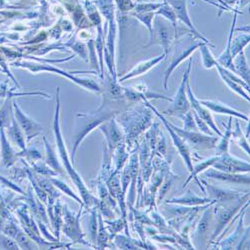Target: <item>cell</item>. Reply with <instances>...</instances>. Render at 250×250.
Listing matches in <instances>:
<instances>
[{"label": "cell", "instance_id": "obj_1", "mask_svg": "<svg viewBox=\"0 0 250 250\" xmlns=\"http://www.w3.org/2000/svg\"><path fill=\"white\" fill-rule=\"evenodd\" d=\"M57 105H56V110H55V116H54V122H53V130H54V134H55V141H56V146L58 149V153L60 156V159L63 163L64 168L67 172V174L70 176V178L72 179V181L74 182V184L77 186V188L82 196L83 201L85 202L86 206H90L93 202H95V198L92 196V194L90 193V191L88 190V188L86 187L85 183L83 182L82 178L80 177V175L77 173V171L74 169V167L72 166L67 150H66V146L65 143L63 141V137H62L61 134V130H60V124H59V98H58V94H57Z\"/></svg>", "mask_w": 250, "mask_h": 250}, {"label": "cell", "instance_id": "obj_2", "mask_svg": "<svg viewBox=\"0 0 250 250\" xmlns=\"http://www.w3.org/2000/svg\"><path fill=\"white\" fill-rule=\"evenodd\" d=\"M128 147L131 148L136 139L152 125L150 110H136L121 117L119 120Z\"/></svg>", "mask_w": 250, "mask_h": 250}, {"label": "cell", "instance_id": "obj_3", "mask_svg": "<svg viewBox=\"0 0 250 250\" xmlns=\"http://www.w3.org/2000/svg\"><path fill=\"white\" fill-rule=\"evenodd\" d=\"M249 202V191H246L238 200L233 201L228 204L214 203L213 207V218L215 219L214 229L212 230L210 236V243H214V241L218 238V236L222 233L226 225L231 223L235 218L237 212L241 209L242 206Z\"/></svg>", "mask_w": 250, "mask_h": 250}, {"label": "cell", "instance_id": "obj_4", "mask_svg": "<svg viewBox=\"0 0 250 250\" xmlns=\"http://www.w3.org/2000/svg\"><path fill=\"white\" fill-rule=\"evenodd\" d=\"M116 112L111 110H104L102 112H97L91 115H79V124L75 128V134L73 138V158L79 144L86 137V135L89 132H91L94 128L99 126L101 123H104L111 118H114Z\"/></svg>", "mask_w": 250, "mask_h": 250}, {"label": "cell", "instance_id": "obj_5", "mask_svg": "<svg viewBox=\"0 0 250 250\" xmlns=\"http://www.w3.org/2000/svg\"><path fill=\"white\" fill-rule=\"evenodd\" d=\"M191 65H192V59L190 58L188 66H187V70L183 74L182 81L178 87V90L171 100V105L168 109H166L164 111L165 114H168L170 116H177L181 118L183 114H185L187 111H189L191 109L188 97H187V91H186V85H187V82L189 80Z\"/></svg>", "mask_w": 250, "mask_h": 250}, {"label": "cell", "instance_id": "obj_6", "mask_svg": "<svg viewBox=\"0 0 250 250\" xmlns=\"http://www.w3.org/2000/svg\"><path fill=\"white\" fill-rule=\"evenodd\" d=\"M144 102L145 104H146V106L149 107V109L154 112L158 118L162 121V123L164 124V126L166 128V130L168 131L170 137H171V140L173 142V145L175 146V148L177 149V152L179 153V155L181 156L184 164L186 165L187 169H188V171L190 172L192 170V167H193V163H192V157H191V152H190V148L188 145H187V143L179 136V134L171 127L170 125V121H168L167 119H166L162 114H160L156 108L154 106H152L151 104L149 102L146 101V99H144Z\"/></svg>", "mask_w": 250, "mask_h": 250}, {"label": "cell", "instance_id": "obj_7", "mask_svg": "<svg viewBox=\"0 0 250 250\" xmlns=\"http://www.w3.org/2000/svg\"><path fill=\"white\" fill-rule=\"evenodd\" d=\"M171 127L179 134V136L187 143L188 146H191L194 149L198 150H208L213 149L219 139L216 135H208L200 131H188L183 128L175 126L170 122Z\"/></svg>", "mask_w": 250, "mask_h": 250}, {"label": "cell", "instance_id": "obj_8", "mask_svg": "<svg viewBox=\"0 0 250 250\" xmlns=\"http://www.w3.org/2000/svg\"><path fill=\"white\" fill-rule=\"evenodd\" d=\"M249 205V202L245 203L239 212V221L237 223V226L235 230L229 236H227L225 239H222L218 242V246L220 249H242L243 243L246 242L247 237L249 235V226L244 228L243 220L246 208Z\"/></svg>", "mask_w": 250, "mask_h": 250}, {"label": "cell", "instance_id": "obj_9", "mask_svg": "<svg viewBox=\"0 0 250 250\" xmlns=\"http://www.w3.org/2000/svg\"><path fill=\"white\" fill-rule=\"evenodd\" d=\"M211 167L229 173H249L250 171L249 162L237 158L229 152L219 155Z\"/></svg>", "mask_w": 250, "mask_h": 250}, {"label": "cell", "instance_id": "obj_10", "mask_svg": "<svg viewBox=\"0 0 250 250\" xmlns=\"http://www.w3.org/2000/svg\"><path fill=\"white\" fill-rule=\"evenodd\" d=\"M203 185L206 187V193H208V197L213 200L215 203L221 204H228L233 201L238 200L245 192L231 189V188H224V187H219L212 185L210 183L202 180Z\"/></svg>", "mask_w": 250, "mask_h": 250}, {"label": "cell", "instance_id": "obj_11", "mask_svg": "<svg viewBox=\"0 0 250 250\" xmlns=\"http://www.w3.org/2000/svg\"><path fill=\"white\" fill-rule=\"evenodd\" d=\"M186 91H187V97H188L189 103H190V108L193 112H195L201 119H203L207 124L208 126L210 127V129L218 136L220 137L222 132L221 130L218 128V126L216 125L214 118L211 114V111L209 109H207L205 106H203L202 104L200 103L199 99H197L195 97V95L193 94L192 88L190 87L189 84V80L187 82V85H186Z\"/></svg>", "mask_w": 250, "mask_h": 250}, {"label": "cell", "instance_id": "obj_12", "mask_svg": "<svg viewBox=\"0 0 250 250\" xmlns=\"http://www.w3.org/2000/svg\"><path fill=\"white\" fill-rule=\"evenodd\" d=\"M206 178L219 180L225 183H235V184H249L250 179L247 173H229L217 170L213 167H209L204 171Z\"/></svg>", "mask_w": 250, "mask_h": 250}, {"label": "cell", "instance_id": "obj_13", "mask_svg": "<svg viewBox=\"0 0 250 250\" xmlns=\"http://www.w3.org/2000/svg\"><path fill=\"white\" fill-rule=\"evenodd\" d=\"M99 129L104 133V135H105L107 139L110 152L114 151V149L118 146V145L124 141V136L117 123L115 122L114 118L107 120V123L103 124L102 126H100Z\"/></svg>", "mask_w": 250, "mask_h": 250}, {"label": "cell", "instance_id": "obj_14", "mask_svg": "<svg viewBox=\"0 0 250 250\" xmlns=\"http://www.w3.org/2000/svg\"><path fill=\"white\" fill-rule=\"evenodd\" d=\"M200 103L202 104L203 106H205L207 109H209L210 111L217 113V114H225V115H229L232 117H236L238 119L244 120L246 122H249V117L245 114H243L242 112L233 109L232 107L227 106L226 104L217 101V100H210V99H201L199 100Z\"/></svg>", "mask_w": 250, "mask_h": 250}, {"label": "cell", "instance_id": "obj_15", "mask_svg": "<svg viewBox=\"0 0 250 250\" xmlns=\"http://www.w3.org/2000/svg\"><path fill=\"white\" fill-rule=\"evenodd\" d=\"M202 43L203 42H201V41H200V42H194L193 44L191 43L189 45H187L186 47H183L178 53H176L173 56V58H172V60L170 62V64L168 65L167 69L165 70V73H164V89H167L168 79H169L170 75L172 74V72L174 71V69L181 63V62L185 58H187L189 55H191L195 51V49L198 48Z\"/></svg>", "mask_w": 250, "mask_h": 250}, {"label": "cell", "instance_id": "obj_16", "mask_svg": "<svg viewBox=\"0 0 250 250\" xmlns=\"http://www.w3.org/2000/svg\"><path fill=\"white\" fill-rule=\"evenodd\" d=\"M213 200H211L208 196H203L200 197L198 196L195 192L192 190H188L185 192L184 194L180 196L173 197L169 200H166V204H177V205H182V206H188V207H194V206H201L205 205L207 203H210Z\"/></svg>", "mask_w": 250, "mask_h": 250}, {"label": "cell", "instance_id": "obj_17", "mask_svg": "<svg viewBox=\"0 0 250 250\" xmlns=\"http://www.w3.org/2000/svg\"><path fill=\"white\" fill-rule=\"evenodd\" d=\"M213 204L208 206L203 209V213L201 214V218L198 221L196 228L194 230V237L196 240H202L207 237L208 232L210 231V228L213 225Z\"/></svg>", "mask_w": 250, "mask_h": 250}, {"label": "cell", "instance_id": "obj_18", "mask_svg": "<svg viewBox=\"0 0 250 250\" xmlns=\"http://www.w3.org/2000/svg\"><path fill=\"white\" fill-rule=\"evenodd\" d=\"M170 3L171 5L173 6V11L175 13V16H177L181 21H183L187 26H188L192 33L194 34L195 37L199 38L200 40H202L203 42L205 43H208L209 44V41H208L206 38H204L197 30L196 28L193 26L191 20L188 16V14H187V10H186V6H185V0H170Z\"/></svg>", "mask_w": 250, "mask_h": 250}, {"label": "cell", "instance_id": "obj_19", "mask_svg": "<svg viewBox=\"0 0 250 250\" xmlns=\"http://www.w3.org/2000/svg\"><path fill=\"white\" fill-rule=\"evenodd\" d=\"M14 106H15V115L18 119V122L20 125H21L22 129L24 130V132L27 136V139L30 140L32 137H34L38 133H40V131L42 130V126H41L39 123L35 122L33 119L26 116L21 110L17 107L16 103Z\"/></svg>", "mask_w": 250, "mask_h": 250}, {"label": "cell", "instance_id": "obj_20", "mask_svg": "<svg viewBox=\"0 0 250 250\" xmlns=\"http://www.w3.org/2000/svg\"><path fill=\"white\" fill-rule=\"evenodd\" d=\"M217 159H218V155H214V156H211V157H209V158H206V159L200 161L199 163L193 165L192 170L190 171V174H189L188 178H187L186 181L184 182L182 188L184 189L185 187H186L187 185H188V183H189L192 179H195L196 182H197V184H198V186L201 188L203 194L206 196V191H205L204 186H203V185L200 183V181L197 179V175H198L199 173H201V172H204L206 169H208L209 167H211V166L214 164V162H215Z\"/></svg>", "mask_w": 250, "mask_h": 250}, {"label": "cell", "instance_id": "obj_21", "mask_svg": "<svg viewBox=\"0 0 250 250\" xmlns=\"http://www.w3.org/2000/svg\"><path fill=\"white\" fill-rule=\"evenodd\" d=\"M64 211H65V214H64V218H65V223L63 224V231L64 233L69 236L71 239H74V240H81V230L79 228V222H78V219H79V215L77 216H74L73 214H71V212L67 209V207H64Z\"/></svg>", "mask_w": 250, "mask_h": 250}, {"label": "cell", "instance_id": "obj_22", "mask_svg": "<svg viewBox=\"0 0 250 250\" xmlns=\"http://www.w3.org/2000/svg\"><path fill=\"white\" fill-rule=\"evenodd\" d=\"M167 23L164 22L163 20L160 18H158L155 22V34H156V40L158 44H160L161 46H163L164 50H165V54L168 52V47L170 44L171 41V32L172 29L171 27H169V25H166Z\"/></svg>", "mask_w": 250, "mask_h": 250}, {"label": "cell", "instance_id": "obj_23", "mask_svg": "<svg viewBox=\"0 0 250 250\" xmlns=\"http://www.w3.org/2000/svg\"><path fill=\"white\" fill-rule=\"evenodd\" d=\"M165 53H163L162 55L160 56H157V57H154L152 59H149V60H146V61H142L140 62V63H138L130 72H128L126 75H124L119 81H124L126 79H130V78H133V77H136V76H139V75H142L144 73H146L148 70H150L152 67H154L157 63H159L160 61H162L164 58H165Z\"/></svg>", "mask_w": 250, "mask_h": 250}, {"label": "cell", "instance_id": "obj_24", "mask_svg": "<svg viewBox=\"0 0 250 250\" xmlns=\"http://www.w3.org/2000/svg\"><path fill=\"white\" fill-rule=\"evenodd\" d=\"M223 126L225 128L224 133L221 134L219 137L216 145H215V155H222L224 153L229 152V143L231 141V135H232V116H229L228 124H224Z\"/></svg>", "mask_w": 250, "mask_h": 250}, {"label": "cell", "instance_id": "obj_25", "mask_svg": "<svg viewBox=\"0 0 250 250\" xmlns=\"http://www.w3.org/2000/svg\"><path fill=\"white\" fill-rule=\"evenodd\" d=\"M233 59L234 72L239 75L247 84H249V67L244 56V51H240Z\"/></svg>", "mask_w": 250, "mask_h": 250}, {"label": "cell", "instance_id": "obj_26", "mask_svg": "<svg viewBox=\"0 0 250 250\" xmlns=\"http://www.w3.org/2000/svg\"><path fill=\"white\" fill-rule=\"evenodd\" d=\"M180 177L178 175H175L174 173H172V171L170 170V168L168 170H166V172L164 173V178L163 181L161 183V185L159 186L158 191L156 193L157 195V201H161L163 199V197L165 196V194L168 192V190L170 189V187L172 186L173 182L176 179H179Z\"/></svg>", "mask_w": 250, "mask_h": 250}, {"label": "cell", "instance_id": "obj_27", "mask_svg": "<svg viewBox=\"0 0 250 250\" xmlns=\"http://www.w3.org/2000/svg\"><path fill=\"white\" fill-rule=\"evenodd\" d=\"M114 150L116 151V153H115V171L113 173H119L120 170L124 167V165L126 164L129 158V153H127L126 145H125L124 141L121 142Z\"/></svg>", "mask_w": 250, "mask_h": 250}, {"label": "cell", "instance_id": "obj_28", "mask_svg": "<svg viewBox=\"0 0 250 250\" xmlns=\"http://www.w3.org/2000/svg\"><path fill=\"white\" fill-rule=\"evenodd\" d=\"M231 138L234 139V141L237 143L238 146L244 150L245 153L248 155L250 154V149H249V142L247 138L245 137V134L242 132L240 124H239V119L236 118L235 120V128L232 130V135Z\"/></svg>", "mask_w": 250, "mask_h": 250}, {"label": "cell", "instance_id": "obj_29", "mask_svg": "<svg viewBox=\"0 0 250 250\" xmlns=\"http://www.w3.org/2000/svg\"><path fill=\"white\" fill-rule=\"evenodd\" d=\"M249 43V34H241L238 35L234 40L233 42L231 41V45H230V50H231V56L232 59L244 49V47Z\"/></svg>", "mask_w": 250, "mask_h": 250}, {"label": "cell", "instance_id": "obj_30", "mask_svg": "<svg viewBox=\"0 0 250 250\" xmlns=\"http://www.w3.org/2000/svg\"><path fill=\"white\" fill-rule=\"evenodd\" d=\"M207 43L203 42L200 46V52H201V58H202V64L205 68L207 69H211L212 67L215 66V64L217 63L216 59L213 57V55L211 54L210 50L208 49V47L206 46Z\"/></svg>", "mask_w": 250, "mask_h": 250}, {"label": "cell", "instance_id": "obj_31", "mask_svg": "<svg viewBox=\"0 0 250 250\" xmlns=\"http://www.w3.org/2000/svg\"><path fill=\"white\" fill-rule=\"evenodd\" d=\"M218 73H219V75L221 76L222 80L226 83L227 86H228L229 88H230L232 91H234L236 94L242 96L244 99H246V100H248V101L250 100V98H249V93L246 92V89H245L244 87H242L240 84H238V83H236L235 81H233V80H231V79H229L228 77H226L223 73H221V72H218Z\"/></svg>", "mask_w": 250, "mask_h": 250}, {"label": "cell", "instance_id": "obj_32", "mask_svg": "<svg viewBox=\"0 0 250 250\" xmlns=\"http://www.w3.org/2000/svg\"><path fill=\"white\" fill-rule=\"evenodd\" d=\"M183 119V129L188 131H198L197 125L194 120V116L192 113V110L187 111L185 114L181 116Z\"/></svg>", "mask_w": 250, "mask_h": 250}, {"label": "cell", "instance_id": "obj_33", "mask_svg": "<svg viewBox=\"0 0 250 250\" xmlns=\"http://www.w3.org/2000/svg\"><path fill=\"white\" fill-rule=\"evenodd\" d=\"M115 243L120 249H139V247L134 243V240L130 239L128 235L116 236Z\"/></svg>", "mask_w": 250, "mask_h": 250}, {"label": "cell", "instance_id": "obj_34", "mask_svg": "<svg viewBox=\"0 0 250 250\" xmlns=\"http://www.w3.org/2000/svg\"><path fill=\"white\" fill-rule=\"evenodd\" d=\"M44 142H45V147H46V154H47V162L48 164L51 166V167L57 171H61V167L59 165V162L56 158L55 152L53 150V148L50 146V144L46 141V139L44 138Z\"/></svg>", "mask_w": 250, "mask_h": 250}, {"label": "cell", "instance_id": "obj_35", "mask_svg": "<svg viewBox=\"0 0 250 250\" xmlns=\"http://www.w3.org/2000/svg\"><path fill=\"white\" fill-rule=\"evenodd\" d=\"M166 152H167V145H166V140L161 131H159L156 147H155V154H157L160 157H165Z\"/></svg>", "mask_w": 250, "mask_h": 250}, {"label": "cell", "instance_id": "obj_36", "mask_svg": "<svg viewBox=\"0 0 250 250\" xmlns=\"http://www.w3.org/2000/svg\"><path fill=\"white\" fill-rule=\"evenodd\" d=\"M193 116H194V120H195V123L197 125V128H198V131L204 133V134H208V135H216L211 129L210 127L208 126V124L203 120L201 119L195 112H193Z\"/></svg>", "mask_w": 250, "mask_h": 250}, {"label": "cell", "instance_id": "obj_37", "mask_svg": "<svg viewBox=\"0 0 250 250\" xmlns=\"http://www.w3.org/2000/svg\"><path fill=\"white\" fill-rule=\"evenodd\" d=\"M51 181L53 182V184H54L55 186H57V187H58V188H59L60 190H62L63 192H65L67 195H69L70 197H72L73 199H75L77 202L82 203V201L80 200V198H79L78 196H76V195L73 193V191L69 188V187L67 186V184H66V183L62 182V181H60V180H58V179H51Z\"/></svg>", "mask_w": 250, "mask_h": 250}, {"label": "cell", "instance_id": "obj_38", "mask_svg": "<svg viewBox=\"0 0 250 250\" xmlns=\"http://www.w3.org/2000/svg\"><path fill=\"white\" fill-rule=\"evenodd\" d=\"M99 222H100V226H99V233H98V243L102 246V245H105L107 240H108V234L106 232L105 229L103 227L102 224V219L99 216Z\"/></svg>", "mask_w": 250, "mask_h": 250}, {"label": "cell", "instance_id": "obj_39", "mask_svg": "<svg viewBox=\"0 0 250 250\" xmlns=\"http://www.w3.org/2000/svg\"><path fill=\"white\" fill-rule=\"evenodd\" d=\"M116 1L122 10H129L132 8V3L130 0H116Z\"/></svg>", "mask_w": 250, "mask_h": 250}]
</instances>
